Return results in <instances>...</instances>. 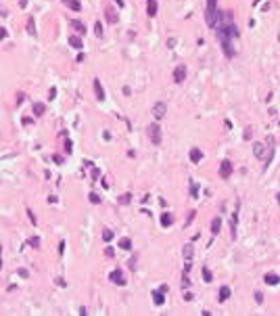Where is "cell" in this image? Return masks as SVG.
<instances>
[{
    "mask_svg": "<svg viewBox=\"0 0 280 316\" xmlns=\"http://www.w3.org/2000/svg\"><path fill=\"white\" fill-rule=\"evenodd\" d=\"M149 136H151V140H153L155 145L161 143V132H159V126H157V124H151V126H149Z\"/></svg>",
    "mask_w": 280,
    "mask_h": 316,
    "instance_id": "cell-1",
    "label": "cell"
},
{
    "mask_svg": "<svg viewBox=\"0 0 280 316\" xmlns=\"http://www.w3.org/2000/svg\"><path fill=\"white\" fill-rule=\"evenodd\" d=\"M163 115H165V103H157L153 107V117L155 119H161Z\"/></svg>",
    "mask_w": 280,
    "mask_h": 316,
    "instance_id": "cell-2",
    "label": "cell"
},
{
    "mask_svg": "<svg viewBox=\"0 0 280 316\" xmlns=\"http://www.w3.org/2000/svg\"><path fill=\"white\" fill-rule=\"evenodd\" d=\"M184 78H186V69H184V67H178V69L174 71V80L180 84V82H184Z\"/></svg>",
    "mask_w": 280,
    "mask_h": 316,
    "instance_id": "cell-3",
    "label": "cell"
},
{
    "mask_svg": "<svg viewBox=\"0 0 280 316\" xmlns=\"http://www.w3.org/2000/svg\"><path fill=\"white\" fill-rule=\"evenodd\" d=\"M94 92H96V99H98V101L105 99V90H103V86H101L98 80H94Z\"/></svg>",
    "mask_w": 280,
    "mask_h": 316,
    "instance_id": "cell-4",
    "label": "cell"
},
{
    "mask_svg": "<svg viewBox=\"0 0 280 316\" xmlns=\"http://www.w3.org/2000/svg\"><path fill=\"white\" fill-rule=\"evenodd\" d=\"M111 281L117 283V285H126V276L121 272H111Z\"/></svg>",
    "mask_w": 280,
    "mask_h": 316,
    "instance_id": "cell-5",
    "label": "cell"
},
{
    "mask_svg": "<svg viewBox=\"0 0 280 316\" xmlns=\"http://www.w3.org/2000/svg\"><path fill=\"white\" fill-rule=\"evenodd\" d=\"M146 13H149L151 17H155V15H157V0H149V6H146Z\"/></svg>",
    "mask_w": 280,
    "mask_h": 316,
    "instance_id": "cell-6",
    "label": "cell"
},
{
    "mask_svg": "<svg viewBox=\"0 0 280 316\" xmlns=\"http://www.w3.org/2000/svg\"><path fill=\"white\" fill-rule=\"evenodd\" d=\"M153 299L157 302V306L163 304V291H161V289H159V291H153Z\"/></svg>",
    "mask_w": 280,
    "mask_h": 316,
    "instance_id": "cell-7",
    "label": "cell"
},
{
    "mask_svg": "<svg viewBox=\"0 0 280 316\" xmlns=\"http://www.w3.org/2000/svg\"><path fill=\"white\" fill-rule=\"evenodd\" d=\"M105 13H107V17H109V21H111V23H115V21H117V15H115V11H113L111 6H107V11H105Z\"/></svg>",
    "mask_w": 280,
    "mask_h": 316,
    "instance_id": "cell-8",
    "label": "cell"
},
{
    "mask_svg": "<svg viewBox=\"0 0 280 316\" xmlns=\"http://www.w3.org/2000/svg\"><path fill=\"white\" fill-rule=\"evenodd\" d=\"M71 25H73V27H75L78 32H82V34H86V25H84V23H80V21H75V19H73V21H71Z\"/></svg>",
    "mask_w": 280,
    "mask_h": 316,
    "instance_id": "cell-9",
    "label": "cell"
},
{
    "mask_svg": "<svg viewBox=\"0 0 280 316\" xmlns=\"http://www.w3.org/2000/svg\"><path fill=\"white\" fill-rule=\"evenodd\" d=\"M69 44H71V46H75V48H82V40L75 38V36H73V38H69Z\"/></svg>",
    "mask_w": 280,
    "mask_h": 316,
    "instance_id": "cell-10",
    "label": "cell"
},
{
    "mask_svg": "<svg viewBox=\"0 0 280 316\" xmlns=\"http://www.w3.org/2000/svg\"><path fill=\"white\" fill-rule=\"evenodd\" d=\"M27 32L32 36H36V25H34V19H27Z\"/></svg>",
    "mask_w": 280,
    "mask_h": 316,
    "instance_id": "cell-11",
    "label": "cell"
},
{
    "mask_svg": "<svg viewBox=\"0 0 280 316\" xmlns=\"http://www.w3.org/2000/svg\"><path fill=\"white\" fill-rule=\"evenodd\" d=\"M119 247H123V249H130V247H132V241H130V239H121V241H119Z\"/></svg>",
    "mask_w": 280,
    "mask_h": 316,
    "instance_id": "cell-12",
    "label": "cell"
},
{
    "mask_svg": "<svg viewBox=\"0 0 280 316\" xmlns=\"http://www.w3.org/2000/svg\"><path fill=\"white\" fill-rule=\"evenodd\" d=\"M67 6H71L73 11H80V9H82V6L78 4V0H67Z\"/></svg>",
    "mask_w": 280,
    "mask_h": 316,
    "instance_id": "cell-13",
    "label": "cell"
},
{
    "mask_svg": "<svg viewBox=\"0 0 280 316\" xmlns=\"http://www.w3.org/2000/svg\"><path fill=\"white\" fill-rule=\"evenodd\" d=\"M103 239H105V241H111V239H113V233H111L109 228H103Z\"/></svg>",
    "mask_w": 280,
    "mask_h": 316,
    "instance_id": "cell-14",
    "label": "cell"
},
{
    "mask_svg": "<svg viewBox=\"0 0 280 316\" xmlns=\"http://www.w3.org/2000/svg\"><path fill=\"white\" fill-rule=\"evenodd\" d=\"M34 113L36 115H42L44 113V105H34Z\"/></svg>",
    "mask_w": 280,
    "mask_h": 316,
    "instance_id": "cell-15",
    "label": "cell"
},
{
    "mask_svg": "<svg viewBox=\"0 0 280 316\" xmlns=\"http://www.w3.org/2000/svg\"><path fill=\"white\" fill-rule=\"evenodd\" d=\"M161 222H163V226H167V224H172V216H167V214H165V216L161 218Z\"/></svg>",
    "mask_w": 280,
    "mask_h": 316,
    "instance_id": "cell-16",
    "label": "cell"
},
{
    "mask_svg": "<svg viewBox=\"0 0 280 316\" xmlns=\"http://www.w3.org/2000/svg\"><path fill=\"white\" fill-rule=\"evenodd\" d=\"M90 201H92V203H101V197L94 195V193H90Z\"/></svg>",
    "mask_w": 280,
    "mask_h": 316,
    "instance_id": "cell-17",
    "label": "cell"
},
{
    "mask_svg": "<svg viewBox=\"0 0 280 316\" xmlns=\"http://www.w3.org/2000/svg\"><path fill=\"white\" fill-rule=\"evenodd\" d=\"M184 256L190 258V256H192V247H184Z\"/></svg>",
    "mask_w": 280,
    "mask_h": 316,
    "instance_id": "cell-18",
    "label": "cell"
},
{
    "mask_svg": "<svg viewBox=\"0 0 280 316\" xmlns=\"http://www.w3.org/2000/svg\"><path fill=\"white\" fill-rule=\"evenodd\" d=\"M27 216H29V220H32V224H36L38 220H36V216H34V212L32 209H27Z\"/></svg>",
    "mask_w": 280,
    "mask_h": 316,
    "instance_id": "cell-19",
    "label": "cell"
},
{
    "mask_svg": "<svg viewBox=\"0 0 280 316\" xmlns=\"http://www.w3.org/2000/svg\"><path fill=\"white\" fill-rule=\"evenodd\" d=\"M192 159H195V161H199V159H201V153H199V151H197V149H195V151H192Z\"/></svg>",
    "mask_w": 280,
    "mask_h": 316,
    "instance_id": "cell-20",
    "label": "cell"
},
{
    "mask_svg": "<svg viewBox=\"0 0 280 316\" xmlns=\"http://www.w3.org/2000/svg\"><path fill=\"white\" fill-rule=\"evenodd\" d=\"M94 30H96V34H98V36H103V25H101V23H96V27H94Z\"/></svg>",
    "mask_w": 280,
    "mask_h": 316,
    "instance_id": "cell-21",
    "label": "cell"
},
{
    "mask_svg": "<svg viewBox=\"0 0 280 316\" xmlns=\"http://www.w3.org/2000/svg\"><path fill=\"white\" fill-rule=\"evenodd\" d=\"M228 168H230V163H224V176H228V172H230Z\"/></svg>",
    "mask_w": 280,
    "mask_h": 316,
    "instance_id": "cell-22",
    "label": "cell"
},
{
    "mask_svg": "<svg viewBox=\"0 0 280 316\" xmlns=\"http://www.w3.org/2000/svg\"><path fill=\"white\" fill-rule=\"evenodd\" d=\"M29 243H32V245H34V247H38V245H40V239H32V241H29Z\"/></svg>",
    "mask_w": 280,
    "mask_h": 316,
    "instance_id": "cell-23",
    "label": "cell"
}]
</instances>
